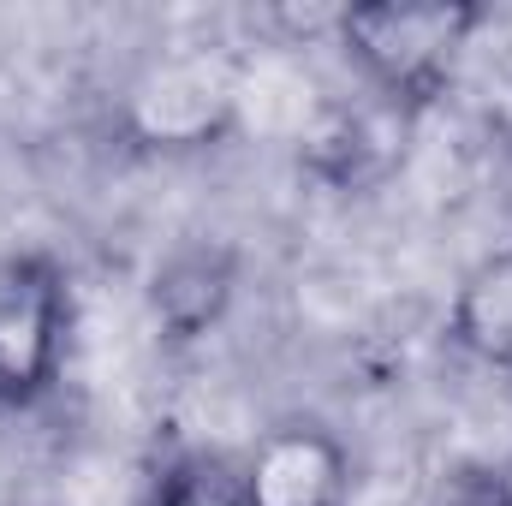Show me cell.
I'll return each mask as SVG.
<instances>
[{
  "instance_id": "5",
  "label": "cell",
  "mask_w": 512,
  "mask_h": 506,
  "mask_svg": "<svg viewBox=\"0 0 512 506\" xmlns=\"http://www.w3.org/2000/svg\"><path fill=\"white\" fill-rule=\"evenodd\" d=\"M417 126L411 108L387 102L364 84V96H328L316 126L298 137V155L310 161V173H322L328 185H376L399 167L405 137Z\"/></svg>"
},
{
  "instance_id": "8",
  "label": "cell",
  "mask_w": 512,
  "mask_h": 506,
  "mask_svg": "<svg viewBox=\"0 0 512 506\" xmlns=\"http://www.w3.org/2000/svg\"><path fill=\"white\" fill-rule=\"evenodd\" d=\"M459 84L489 90V102L512 114V12L477 6L471 42H465V60H459ZM459 84H453V90H459Z\"/></svg>"
},
{
  "instance_id": "7",
  "label": "cell",
  "mask_w": 512,
  "mask_h": 506,
  "mask_svg": "<svg viewBox=\"0 0 512 506\" xmlns=\"http://www.w3.org/2000/svg\"><path fill=\"white\" fill-rule=\"evenodd\" d=\"M227 304V268L215 256H173L161 274H155V310L161 322H173L179 334H197L203 322H215Z\"/></svg>"
},
{
  "instance_id": "1",
  "label": "cell",
  "mask_w": 512,
  "mask_h": 506,
  "mask_svg": "<svg viewBox=\"0 0 512 506\" xmlns=\"http://www.w3.org/2000/svg\"><path fill=\"white\" fill-rule=\"evenodd\" d=\"M471 24L477 6H352L334 18V36L376 96L423 114L459 84Z\"/></svg>"
},
{
  "instance_id": "3",
  "label": "cell",
  "mask_w": 512,
  "mask_h": 506,
  "mask_svg": "<svg viewBox=\"0 0 512 506\" xmlns=\"http://www.w3.org/2000/svg\"><path fill=\"white\" fill-rule=\"evenodd\" d=\"M131 126L143 143L191 149L239 126V60L167 54L131 84Z\"/></svg>"
},
{
  "instance_id": "2",
  "label": "cell",
  "mask_w": 512,
  "mask_h": 506,
  "mask_svg": "<svg viewBox=\"0 0 512 506\" xmlns=\"http://www.w3.org/2000/svg\"><path fill=\"white\" fill-rule=\"evenodd\" d=\"M72 280L54 256L24 251L0 262V411H30L66 364Z\"/></svg>"
},
{
  "instance_id": "4",
  "label": "cell",
  "mask_w": 512,
  "mask_h": 506,
  "mask_svg": "<svg viewBox=\"0 0 512 506\" xmlns=\"http://www.w3.org/2000/svg\"><path fill=\"white\" fill-rule=\"evenodd\" d=\"M245 506H346L352 501V459L334 429L322 423H274L239 465Z\"/></svg>"
},
{
  "instance_id": "9",
  "label": "cell",
  "mask_w": 512,
  "mask_h": 506,
  "mask_svg": "<svg viewBox=\"0 0 512 506\" xmlns=\"http://www.w3.org/2000/svg\"><path fill=\"white\" fill-rule=\"evenodd\" d=\"M149 506H245V495H239V471H227L221 459H185L155 483Z\"/></svg>"
},
{
  "instance_id": "6",
  "label": "cell",
  "mask_w": 512,
  "mask_h": 506,
  "mask_svg": "<svg viewBox=\"0 0 512 506\" xmlns=\"http://www.w3.org/2000/svg\"><path fill=\"white\" fill-rule=\"evenodd\" d=\"M453 340L489 364V370H512V245L495 256H483L459 298H453Z\"/></svg>"
}]
</instances>
